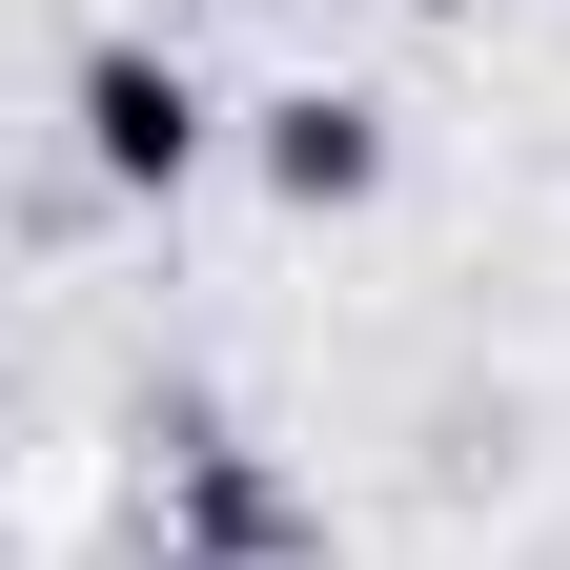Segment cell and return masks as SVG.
Wrapping results in <instances>:
<instances>
[{"mask_svg":"<svg viewBox=\"0 0 570 570\" xmlns=\"http://www.w3.org/2000/svg\"><path fill=\"white\" fill-rule=\"evenodd\" d=\"M82 142H102L122 184H184V164H204V102H184V61L102 41V61H82Z\"/></svg>","mask_w":570,"mask_h":570,"instance_id":"cell-1","label":"cell"},{"mask_svg":"<svg viewBox=\"0 0 570 570\" xmlns=\"http://www.w3.org/2000/svg\"><path fill=\"white\" fill-rule=\"evenodd\" d=\"M367 164H387L367 102H265V184L285 204H367Z\"/></svg>","mask_w":570,"mask_h":570,"instance_id":"cell-2","label":"cell"}]
</instances>
